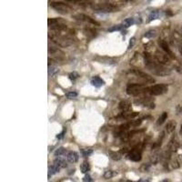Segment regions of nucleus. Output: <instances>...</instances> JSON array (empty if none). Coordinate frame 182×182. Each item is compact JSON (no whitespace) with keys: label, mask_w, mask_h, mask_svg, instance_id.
Instances as JSON below:
<instances>
[{"label":"nucleus","mask_w":182,"mask_h":182,"mask_svg":"<svg viewBox=\"0 0 182 182\" xmlns=\"http://www.w3.org/2000/svg\"><path fill=\"white\" fill-rule=\"evenodd\" d=\"M89 169H90V165L87 161L83 162V163L80 165V170H81L82 173H88V172L89 171Z\"/></svg>","instance_id":"obj_24"},{"label":"nucleus","mask_w":182,"mask_h":182,"mask_svg":"<svg viewBox=\"0 0 182 182\" xmlns=\"http://www.w3.org/2000/svg\"><path fill=\"white\" fill-rule=\"evenodd\" d=\"M66 30V29H65ZM64 30L61 31H53L51 34L49 35V38H51V40L60 46H69L73 43V39L69 36V34L63 33Z\"/></svg>","instance_id":"obj_2"},{"label":"nucleus","mask_w":182,"mask_h":182,"mask_svg":"<svg viewBox=\"0 0 182 182\" xmlns=\"http://www.w3.org/2000/svg\"><path fill=\"white\" fill-rule=\"evenodd\" d=\"M78 78H79V74L76 73V72H71V73L69 75V79L71 81H75Z\"/></svg>","instance_id":"obj_35"},{"label":"nucleus","mask_w":182,"mask_h":182,"mask_svg":"<svg viewBox=\"0 0 182 182\" xmlns=\"http://www.w3.org/2000/svg\"><path fill=\"white\" fill-rule=\"evenodd\" d=\"M180 134H182V125H181V128H180Z\"/></svg>","instance_id":"obj_44"},{"label":"nucleus","mask_w":182,"mask_h":182,"mask_svg":"<svg viewBox=\"0 0 182 182\" xmlns=\"http://www.w3.org/2000/svg\"><path fill=\"white\" fill-rule=\"evenodd\" d=\"M53 165L56 166L57 168H59L61 169V168L66 167V160H65L64 158H62L61 157H57V158L54 160Z\"/></svg>","instance_id":"obj_16"},{"label":"nucleus","mask_w":182,"mask_h":182,"mask_svg":"<svg viewBox=\"0 0 182 182\" xmlns=\"http://www.w3.org/2000/svg\"><path fill=\"white\" fill-rule=\"evenodd\" d=\"M148 92V88L142 84H129L127 88V93L130 96H138L142 93Z\"/></svg>","instance_id":"obj_4"},{"label":"nucleus","mask_w":182,"mask_h":182,"mask_svg":"<svg viewBox=\"0 0 182 182\" xmlns=\"http://www.w3.org/2000/svg\"><path fill=\"white\" fill-rule=\"evenodd\" d=\"M158 44H159V46L162 49V50H164L166 52V54H168L169 56H173V53H172V51L170 50L169 46L168 45V43L164 40H159L158 41Z\"/></svg>","instance_id":"obj_13"},{"label":"nucleus","mask_w":182,"mask_h":182,"mask_svg":"<svg viewBox=\"0 0 182 182\" xmlns=\"http://www.w3.org/2000/svg\"><path fill=\"white\" fill-rule=\"evenodd\" d=\"M59 69L57 66H49V70H47V73H49V76L50 78H54V76H56V74L59 73Z\"/></svg>","instance_id":"obj_20"},{"label":"nucleus","mask_w":182,"mask_h":182,"mask_svg":"<svg viewBox=\"0 0 182 182\" xmlns=\"http://www.w3.org/2000/svg\"><path fill=\"white\" fill-rule=\"evenodd\" d=\"M144 61H145V65L148 69V70H150L153 74H155L157 76H167L170 73V70L168 69L165 68L164 65H161L158 61L153 60L152 56L148 53H145Z\"/></svg>","instance_id":"obj_1"},{"label":"nucleus","mask_w":182,"mask_h":182,"mask_svg":"<svg viewBox=\"0 0 182 182\" xmlns=\"http://www.w3.org/2000/svg\"><path fill=\"white\" fill-rule=\"evenodd\" d=\"M141 156H142V146H138V145L135 148H133L128 154V159L135 162H138L141 159Z\"/></svg>","instance_id":"obj_7"},{"label":"nucleus","mask_w":182,"mask_h":182,"mask_svg":"<svg viewBox=\"0 0 182 182\" xmlns=\"http://www.w3.org/2000/svg\"><path fill=\"white\" fill-rule=\"evenodd\" d=\"M134 24H135V20H134L133 17H128V18L125 19V20H124V22H123V26H125L126 28L133 26Z\"/></svg>","instance_id":"obj_25"},{"label":"nucleus","mask_w":182,"mask_h":182,"mask_svg":"<svg viewBox=\"0 0 182 182\" xmlns=\"http://www.w3.org/2000/svg\"><path fill=\"white\" fill-rule=\"evenodd\" d=\"M154 56H155V60L161 65H165L169 62L168 55L164 52H161L160 50H157L154 54Z\"/></svg>","instance_id":"obj_9"},{"label":"nucleus","mask_w":182,"mask_h":182,"mask_svg":"<svg viewBox=\"0 0 182 182\" xmlns=\"http://www.w3.org/2000/svg\"><path fill=\"white\" fill-rule=\"evenodd\" d=\"M179 147V143H178V140L177 139V138H173L168 144V148H169V151L170 152H175Z\"/></svg>","instance_id":"obj_15"},{"label":"nucleus","mask_w":182,"mask_h":182,"mask_svg":"<svg viewBox=\"0 0 182 182\" xmlns=\"http://www.w3.org/2000/svg\"><path fill=\"white\" fill-rule=\"evenodd\" d=\"M65 133H66V128H64V129L62 130V132H61V133H59V135L56 136V138H59V139L63 138V137H64V135H65Z\"/></svg>","instance_id":"obj_40"},{"label":"nucleus","mask_w":182,"mask_h":182,"mask_svg":"<svg viewBox=\"0 0 182 182\" xmlns=\"http://www.w3.org/2000/svg\"><path fill=\"white\" fill-rule=\"evenodd\" d=\"M124 27H125V26H124L123 25H117V26H114L110 27L109 29H108V31H109V32H113V31H121Z\"/></svg>","instance_id":"obj_32"},{"label":"nucleus","mask_w":182,"mask_h":182,"mask_svg":"<svg viewBox=\"0 0 182 182\" xmlns=\"http://www.w3.org/2000/svg\"><path fill=\"white\" fill-rule=\"evenodd\" d=\"M114 175H115V173H114V172H113L112 170H108V171L105 172V174H104V178H107V179H108V178H113V177H114Z\"/></svg>","instance_id":"obj_33"},{"label":"nucleus","mask_w":182,"mask_h":182,"mask_svg":"<svg viewBox=\"0 0 182 182\" xmlns=\"http://www.w3.org/2000/svg\"><path fill=\"white\" fill-rule=\"evenodd\" d=\"M167 118H168V113L167 112H163L160 115V117L158 119V122H157L158 125H162V124H163L167 120Z\"/></svg>","instance_id":"obj_27"},{"label":"nucleus","mask_w":182,"mask_h":182,"mask_svg":"<svg viewBox=\"0 0 182 182\" xmlns=\"http://www.w3.org/2000/svg\"><path fill=\"white\" fill-rule=\"evenodd\" d=\"M162 182H168V179H164Z\"/></svg>","instance_id":"obj_43"},{"label":"nucleus","mask_w":182,"mask_h":182,"mask_svg":"<svg viewBox=\"0 0 182 182\" xmlns=\"http://www.w3.org/2000/svg\"><path fill=\"white\" fill-rule=\"evenodd\" d=\"M168 86L165 84H158L154 85L150 88H148V92H149L153 96H159V95H163L168 91Z\"/></svg>","instance_id":"obj_6"},{"label":"nucleus","mask_w":182,"mask_h":182,"mask_svg":"<svg viewBox=\"0 0 182 182\" xmlns=\"http://www.w3.org/2000/svg\"><path fill=\"white\" fill-rule=\"evenodd\" d=\"M130 106H131V104L128 102V101H121L118 105V108L124 113V112H128L130 108Z\"/></svg>","instance_id":"obj_18"},{"label":"nucleus","mask_w":182,"mask_h":182,"mask_svg":"<svg viewBox=\"0 0 182 182\" xmlns=\"http://www.w3.org/2000/svg\"><path fill=\"white\" fill-rule=\"evenodd\" d=\"M93 153V149L91 148H84L81 150V154L83 157H89Z\"/></svg>","instance_id":"obj_31"},{"label":"nucleus","mask_w":182,"mask_h":182,"mask_svg":"<svg viewBox=\"0 0 182 182\" xmlns=\"http://www.w3.org/2000/svg\"><path fill=\"white\" fill-rule=\"evenodd\" d=\"M50 6L56 12H59V14L62 15H68L72 11V8L69 5L62 2H51Z\"/></svg>","instance_id":"obj_5"},{"label":"nucleus","mask_w":182,"mask_h":182,"mask_svg":"<svg viewBox=\"0 0 182 182\" xmlns=\"http://www.w3.org/2000/svg\"><path fill=\"white\" fill-rule=\"evenodd\" d=\"M157 36V31L154 30V29H150L148 31H147L144 35L145 37L147 38H153V37H155Z\"/></svg>","instance_id":"obj_29"},{"label":"nucleus","mask_w":182,"mask_h":182,"mask_svg":"<svg viewBox=\"0 0 182 182\" xmlns=\"http://www.w3.org/2000/svg\"><path fill=\"white\" fill-rule=\"evenodd\" d=\"M176 127H177V123L176 121L174 120H170L168 122L167 126H166V130L168 131V133H172L175 129H176Z\"/></svg>","instance_id":"obj_22"},{"label":"nucleus","mask_w":182,"mask_h":182,"mask_svg":"<svg viewBox=\"0 0 182 182\" xmlns=\"http://www.w3.org/2000/svg\"><path fill=\"white\" fill-rule=\"evenodd\" d=\"M76 96H78V93L76 92H75V91H69V92H68L66 93V97H68L69 98H75Z\"/></svg>","instance_id":"obj_36"},{"label":"nucleus","mask_w":182,"mask_h":182,"mask_svg":"<svg viewBox=\"0 0 182 182\" xmlns=\"http://www.w3.org/2000/svg\"><path fill=\"white\" fill-rule=\"evenodd\" d=\"M127 182H132V181H130V180H128Z\"/></svg>","instance_id":"obj_45"},{"label":"nucleus","mask_w":182,"mask_h":182,"mask_svg":"<svg viewBox=\"0 0 182 182\" xmlns=\"http://www.w3.org/2000/svg\"><path fill=\"white\" fill-rule=\"evenodd\" d=\"M130 72L135 75L136 76H138V78L139 79H141L143 82H146V83H154L155 82V79H153L151 76L146 74L145 72H142L138 69H132V70H130Z\"/></svg>","instance_id":"obj_8"},{"label":"nucleus","mask_w":182,"mask_h":182,"mask_svg":"<svg viewBox=\"0 0 182 182\" xmlns=\"http://www.w3.org/2000/svg\"><path fill=\"white\" fill-rule=\"evenodd\" d=\"M90 83H91L92 86H94V87H96V88H100V87H102V86L105 85V81L98 76H94V78L91 79Z\"/></svg>","instance_id":"obj_14"},{"label":"nucleus","mask_w":182,"mask_h":182,"mask_svg":"<svg viewBox=\"0 0 182 182\" xmlns=\"http://www.w3.org/2000/svg\"><path fill=\"white\" fill-rule=\"evenodd\" d=\"M179 52H180V54L182 55V46H179Z\"/></svg>","instance_id":"obj_42"},{"label":"nucleus","mask_w":182,"mask_h":182,"mask_svg":"<svg viewBox=\"0 0 182 182\" xmlns=\"http://www.w3.org/2000/svg\"><path fill=\"white\" fill-rule=\"evenodd\" d=\"M66 153V149H65V148H63V147H61V148H57L56 151H55V156L56 157H61V156H63L64 154Z\"/></svg>","instance_id":"obj_30"},{"label":"nucleus","mask_w":182,"mask_h":182,"mask_svg":"<svg viewBox=\"0 0 182 182\" xmlns=\"http://www.w3.org/2000/svg\"><path fill=\"white\" fill-rule=\"evenodd\" d=\"M92 181H93V179H92L91 176L89 174L85 175V177L83 178V182H92Z\"/></svg>","instance_id":"obj_38"},{"label":"nucleus","mask_w":182,"mask_h":182,"mask_svg":"<svg viewBox=\"0 0 182 182\" xmlns=\"http://www.w3.org/2000/svg\"><path fill=\"white\" fill-rule=\"evenodd\" d=\"M137 182H151V178H142Z\"/></svg>","instance_id":"obj_41"},{"label":"nucleus","mask_w":182,"mask_h":182,"mask_svg":"<svg viewBox=\"0 0 182 182\" xmlns=\"http://www.w3.org/2000/svg\"><path fill=\"white\" fill-rule=\"evenodd\" d=\"M63 23H64V20L61 18H49V20H47V24H49L50 27L56 26V25H59V24H63Z\"/></svg>","instance_id":"obj_21"},{"label":"nucleus","mask_w":182,"mask_h":182,"mask_svg":"<svg viewBox=\"0 0 182 182\" xmlns=\"http://www.w3.org/2000/svg\"><path fill=\"white\" fill-rule=\"evenodd\" d=\"M59 170H60V168H57L55 165H52L51 167H49V178H50V176H52V175L56 174L57 172H59Z\"/></svg>","instance_id":"obj_26"},{"label":"nucleus","mask_w":182,"mask_h":182,"mask_svg":"<svg viewBox=\"0 0 182 182\" xmlns=\"http://www.w3.org/2000/svg\"><path fill=\"white\" fill-rule=\"evenodd\" d=\"M135 42H136V38H135V37H132L131 39H130L129 45H128V49H132L133 46H134V44H135Z\"/></svg>","instance_id":"obj_39"},{"label":"nucleus","mask_w":182,"mask_h":182,"mask_svg":"<svg viewBox=\"0 0 182 182\" xmlns=\"http://www.w3.org/2000/svg\"><path fill=\"white\" fill-rule=\"evenodd\" d=\"M49 53L54 57V59L57 60H62L65 57V54L59 49H57V47H55V46H49Z\"/></svg>","instance_id":"obj_10"},{"label":"nucleus","mask_w":182,"mask_h":182,"mask_svg":"<svg viewBox=\"0 0 182 182\" xmlns=\"http://www.w3.org/2000/svg\"><path fill=\"white\" fill-rule=\"evenodd\" d=\"M139 115L138 112H124L121 113L120 115V118H126V119H132V118H135L136 117H138Z\"/></svg>","instance_id":"obj_17"},{"label":"nucleus","mask_w":182,"mask_h":182,"mask_svg":"<svg viewBox=\"0 0 182 182\" xmlns=\"http://www.w3.org/2000/svg\"><path fill=\"white\" fill-rule=\"evenodd\" d=\"M92 8L94 10L97 11H100V12H115L118 10V7L111 4V3H108V2H103V3H98V4H93L92 5Z\"/></svg>","instance_id":"obj_3"},{"label":"nucleus","mask_w":182,"mask_h":182,"mask_svg":"<svg viewBox=\"0 0 182 182\" xmlns=\"http://www.w3.org/2000/svg\"><path fill=\"white\" fill-rule=\"evenodd\" d=\"M150 167H151V164H143L140 167V171L141 172H148L150 169Z\"/></svg>","instance_id":"obj_34"},{"label":"nucleus","mask_w":182,"mask_h":182,"mask_svg":"<svg viewBox=\"0 0 182 182\" xmlns=\"http://www.w3.org/2000/svg\"><path fill=\"white\" fill-rule=\"evenodd\" d=\"M141 122H142V119H138V120H133L129 123H130L131 127H138L141 124Z\"/></svg>","instance_id":"obj_37"},{"label":"nucleus","mask_w":182,"mask_h":182,"mask_svg":"<svg viewBox=\"0 0 182 182\" xmlns=\"http://www.w3.org/2000/svg\"><path fill=\"white\" fill-rule=\"evenodd\" d=\"M160 160V154L158 151L153 152V154L150 157V163L153 165H157Z\"/></svg>","instance_id":"obj_19"},{"label":"nucleus","mask_w":182,"mask_h":182,"mask_svg":"<svg viewBox=\"0 0 182 182\" xmlns=\"http://www.w3.org/2000/svg\"><path fill=\"white\" fill-rule=\"evenodd\" d=\"M79 154L75 151H69L66 153V159L69 162H71V163H76L79 160Z\"/></svg>","instance_id":"obj_12"},{"label":"nucleus","mask_w":182,"mask_h":182,"mask_svg":"<svg viewBox=\"0 0 182 182\" xmlns=\"http://www.w3.org/2000/svg\"><path fill=\"white\" fill-rule=\"evenodd\" d=\"M108 155H109V158L113 160H119L121 158V155L118 152H115V151H112V150H108Z\"/></svg>","instance_id":"obj_23"},{"label":"nucleus","mask_w":182,"mask_h":182,"mask_svg":"<svg viewBox=\"0 0 182 182\" xmlns=\"http://www.w3.org/2000/svg\"><path fill=\"white\" fill-rule=\"evenodd\" d=\"M159 16V12L158 11H151L149 16H148V22H151L153 20L157 19Z\"/></svg>","instance_id":"obj_28"},{"label":"nucleus","mask_w":182,"mask_h":182,"mask_svg":"<svg viewBox=\"0 0 182 182\" xmlns=\"http://www.w3.org/2000/svg\"><path fill=\"white\" fill-rule=\"evenodd\" d=\"M74 17L76 19H78V20H80V21H83V22H88L89 24L98 26V23H97L95 20H93V19L89 16H86V15H83V14H76V15L74 16Z\"/></svg>","instance_id":"obj_11"}]
</instances>
